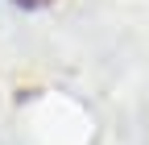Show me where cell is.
<instances>
[{"instance_id":"obj_1","label":"cell","mask_w":149,"mask_h":145,"mask_svg":"<svg viewBox=\"0 0 149 145\" xmlns=\"http://www.w3.org/2000/svg\"><path fill=\"white\" fill-rule=\"evenodd\" d=\"M17 4H25V8H37V4H50V0H17Z\"/></svg>"}]
</instances>
